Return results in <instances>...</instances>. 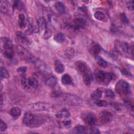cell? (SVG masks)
I'll use <instances>...</instances> for the list:
<instances>
[{
    "instance_id": "cell-38",
    "label": "cell",
    "mask_w": 134,
    "mask_h": 134,
    "mask_svg": "<svg viewBox=\"0 0 134 134\" xmlns=\"http://www.w3.org/2000/svg\"><path fill=\"white\" fill-rule=\"evenodd\" d=\"M27 70V66H21L18 67L16 71L18 73H19L20 75H21V74H26Z\"/></svg>"
},
{
    "instance_id": "cell-30",
    "label": "cell",
    "mask_w": 134,
    "mask_h": 134,
    "mask_svg": "<svg viewBox=\"0 0 134 134\" xmlns=\"http://www.w3.org/2000/svg\"><path fill=\"white\" fill-rule=\"evenodd\" d=\"M53 40L58 43H62L65 40L64 35L62 32H59L54 35Z\"/></svg>"
},
{
    "instance_id": "cell-12",
    "label": "cell",
    "mask_w": 134,
    "mask_h": 134,
    "mask_svg": "<svg viewBox=\"0 0 134 134\" xmlns=\"http://www.w3.org/2000/svg\"><path fill=\"white\" fill-rule=\"evenodd\" d=\"M54 70L56 73L58 74H61L64 71V70H65L64 65L60 60L59 59L55 60L54 63Z\"/></svg>"
},
{
    "instance_id": "cell-45",
    "label": "cell",
    "mask_w": 134,
    "mask_h": 134,
    "mask_svg": "<svg viewBox=\"0 0 134 134\" xmlns=\"http://www.w3.org/2000/svg\"><path fill=\"white\" fill-rule=\"evenodd\" d=\"M3 95L2 94L1 95V105L2 106L3 104Z\"/></svg>"
},
{
    "instance_id": "cell-16",
    "label": "cell",
    "mask_w": 134,
    "mask_h": 134,
    "mask_svg": "<svg viewBox=\"0 0 134 134\" xmlns=\"http://www.w3.org/2000/svg\"><path fill=\"white\" fill-rule=\"evenodd\" d=\"M120 48H121L122 51L123 52H124L125 53H130V52H131L132 54H133L132 49L131 48L129 43H128V42H122L120 43Z\"/></svg>"
},
{
    "instance_id": "cell-23",
    "label": "cell",
    "mask_w": 134,
    "mask_h": 134,
    "mask_svg": "<svg viewBox=\"0 0 134 134\" xmlns=\"http://www.w3.org/2000/svg\"><path fill=\"white\" fill-rule=\"evenodd\" d=\"M70 114L69 111L65 108H62L59 113L56 114V117L58 118H68L70 117Z\"/></svg>"
},
{
    "instance_id": "cell-3",
    "label": "cell",
    "mask_w": 134,
    "mask_h": 134,
    "mask_svg": "<svg viewBox=\"0 0 134 134\" xmlns=\"http://www.w3.org/2000/svg\"><path fill=\"white\" fill-rule=\"evenodd\" d=\"M129 84L124 80H119L116 84L115 90L121 96H126L130 94V88Z\"/></svg>"
},
{
    "instance_id": "cell-31",
    "label": "cell",
    "mask_w": 134,
    "mask_h": 134,
    "mask_svg": "<svg viewBox=\"0 0 134 134\" xmlns=\"http://www.w3.org/2000/svg\"><path fill=\"white\" fill-rule=\"evenodd\" d=\"M12 7L13 9H17L19 10H22L24 8V4L21 1H15L13 2V4L12 5Z\"/></svg>"
},
{
    "instance_id": "cell-29",
    "label": "cell",
    "mask_w": 134,
    "mask_h": 134,
    "mask_svg": "<svg viewBox=\"0 0 134 134\" xmlns=\"http://www.w3.org/2000/svg\"><path fill=\"white\" fill-rule=\"evenodd\" d=\"M114 75L113 73L110 72H105V76L103 84L105 85H108L110 82L114 79Z\"/></svg>"
},
{
    "instance_id": "cell-7",
    "label": "cell",
    "mask_w": 134,
    "mask_h": 134,
    "mask_svg": "<svg viewBox=\"0 0 134 134\" xmlns=\"http://www.w3.org/2000/svg\"><path fill=\"white\" fill-rule=\"evenodd\" d=\"M82 119L90 126L95 125L96 122V118L94 114L90 112H84L81 115Z\"/></svg>"
},
{
    "instance_id": "cell-27",
    "label": "cell",
    "mask_w": 134,
    "mask_h": 134,
    "mask_svg": "<svg viewBox=\"0 0 134 134\" xmlns=\"http://www.w3.org/2000/svg\"><path fill=\"white\" fill-rule=\"evenodd\" d=\"M103 94V91L100 88H97L91 94V98L93 99L97 100L100 98Z\"/></svg>"
},
{
    "instance_id": "cell-2",
    "label": "cell",
    "mask_w": 134,
    "mask_h": 134,
    "mask_svg": "<svg viewBox=\"0 0 134 134\" xmlns=\"http://www.w3.org/2000/svg\"><path fill=\"white\" fill-rule=\"evenodd\" d=\"M1 43L4 56L8 59H13L15 56V50L11 40L7 37H2Z\"/></svg>"
},
{
    "instance_id": "cell-8",
    "label": "cell",
    "mask_w": 134,
    "mask_h": 134,
    "mask_svg": "<svg viewBox=\"0 0 134 134\" xmlns=\"http://www.w3.org/2000/svg\"><path fill=\"white\" fill-rule=\"evenodd\" d=\"M113 118V114L108 111H102L99 114V119L100 122L104 124L110 122L112 120Z\"/></svg>"
},
{
    "instance_id": "cell-6",
    "label": "cell",
    "mask_w": 134,
    "mask_h": 134,
    "mask_svg": "<svg viewBox=\"0 0 134 134\" xmlns=\"http://www.w3.org/2000/svg\"><path fill=\"white\" fill-rule=\"evenodd\" d=\"M64 100V102L71 106H78L82 104V99L77 96L69 94H62L61 96Z\"/></svg>"
},
{
    "instance_id": "cell-15",
    "label": "cell",
    "mask_w": 134,
    "mask_h": 134,
    "mask_svg": "<svg viewBox=\"0 0 134 134\" xmlns=\"http://www.w3.org/2000/svg\"><path fill=\"white\" fill-rule=\"evenodd\" d=\"M21 110L18 107H14L12 108L9 111L11 116L14 119H17L21 115Z\"/></svg>"
},
{
    "instance_id": "cell-41",
    "label": "cell",
    "mask_w": 134,
    "mask_h": 134,
    "mask_svg": "<svg viewBox=\"0 0 134 134\" xmlns=\"http://www.w3.org/2000/svg\"><path fill=\"white\" fill-rule=\"evenodd\" d=\"M121 72L125 75H126V76H131V73L130 72L127 70V69L125 68H122L121 70Z\"/></svg>"
},
{
    "instance_id": "cell-22",
    "label": "cell",
    "mask_w": 134,
    "mask_h": 134,
    "mask_svg": "<svg viewBox=\"0 0 134 134\" xmlns=\"http://www.w3.org/2000/svg\"><path fill=\"white\" fill-rule=\"evenodd\" d=\"M74 54H75L74 49L71 47L67 48L65 50L64 53L65 58L69 60L72 59L74 57Z\"/></svg>"
},
{
    "instance_id": "cell-39",
    "label": "cell",
    "mask_w": 134,
    "mask_h": 134,
    "mask_svg": "<svg viewBox=\"0 0 134 134\" xmlns=\"http://www.w3.org/2000/svg\"><path fill=\"white\" fill-rule=\"evenodd\" d=\"M110 106L116 110H119L121 109L120 105L119 103L116 102H113L110 103Z\"/></svg>"
},
{
    "instance_id": "cell-13",
    "label": "cell",
    "mask_w": 134,
    "mask_h": 134,
    "mask_svg": "<svg viewBox=\"0 0 134 134\" xmlns=\"http://www.w3.org/2000/svg\"><path fill=\"white\" fill-rule=\"evenodd\" d=\"M16 36L19 41L22 44L25 45L29 44V40L28 39L25 34L21 31H18L16 32Z\"/></svg>"
},
{
    "instance_id": "cell-35",
    "label": "cell",
    "mask_w": 134,
    "mask_h": 134,
    "mask_svg": "<svg viewBox=\"0 0 134 134\" xmlns=\"http://www.w3.org/2000/svg\"><path fill=\"white\" fill-rule=\"evenodd\" d=\"M94 16L96 19L98 20H103L105 18L104 14L102 12L99 11L95 12L94 15Z\"/></svg>"
},
{
    "instance_id": "cell-24",
    "label": "cell",
    "mask_w": 134,
    "mask_h": 134,
    "mask_svg": "<svg viewBox=\"0 0 134 134\" xmlns=\"http://www.w3.org/2000/svg\"><path fill=\"white\" fill-rule=\"evenodd\" d=\"M73 131L76 133H85L87 132V128L83 125H77L73 129Z\"/></svg>"
},
{
    "instance_id": "cell-18",
    "label": "cell",
    "mask_w": 134,
    "mask_h": 134,
    "mask_svg": "<svg viewBox=\"0 0 134 134\" xmlns=\"http://www.w3.org/2000/svg\"><path fill=\"white\" fill-rule=\"evenodd\" d=\"M105 76V72L103 71H97L95 75L96 81L99 84H103Z\"/></svg>"
},
{
    "instance_id": "cell-21",
    "label": "cell",
    "mask_w": 134,
    "mask_h": 134,
    "mask_svg": "<svg viewBox=\"0 0 134 134\" xmlns=\"http://www.w3.org/2000/svg\"><path fill=\"white\" fill-rule=\"evenodd\" d=\"M18 23L19 27L21 29H24L27 25V21L25 18V16L23 14H20L18 16Z\"/></svg>"
},
{
    "instance_id": "cell-1",
    "label": "cell",
    "mask_w": 134,
    "mask_h": 134,
    "mask_svg": "<svg viewBox=\"0 0 134 134\" xmlns=\"http://www.w3.org/2000/svg\"><path fill=\"white\" fill-rule=\"evenodd\" d=\"M48 118V117L44 115L26 113L23 117V123L30 128H37L45 124Z\"/></svg>"
},
{
    "instance_id": "cell-20",
    "label": "cell",
    "mask_w": 134,
    "mask_h": 134,
    "mask_svg": "<svg viewBox=\"0 0 134 134\" xmlns=\"http://www.w3.org/2000/svg\"><path fill=\"white\" fill-rule=\"evenodd\" d=\"M57 83V79L54 76H50L46 80V84L49 87H53Z\"/></svg>"
},
{
    "instance_id": "cell-40",
    "label": "cell",
    "mask_w": 134,
    "mask_h": 134,
    "mask_svg": "<svg viewBox=\"0 0 134 134\" xmlns=\"http://www.w3.org/2000/svg\"><path fill=\"white\" fill-rule=\"evenodd\" d=\"M7 129V125L1 119L0 121V130L1 131H4Z\"/></svg>"
},
{
    "instance_id": "cell-4",
    "label": "cell",
    "mask_w": 134,
    "mask_h": 134,
    "mask_svg": "<svg viewBox=\"0 0 134 134\" xmlns=\"http://www.w3.org/2000/svg\"><path fill=\"white\" fill-rule=\"evenodd\" d=\"M15 48L16 49V52L21 59L29 62H32L33 63H35L37 60L34 57V55H32V53H31L28 50H27L24 47L20 46H17Z\"/></svg>"
},
{
    "instance_id": "cell-9",
    "label": "cell",
    "mask_w": 134,
    "mask_h": 134,
    "mask_svg": "<svg viewBox=\"0 0 134 134\" xmlns=\"http://www.w3.org/2000/svg\"><path fill=\"white\" fill-rule=\"evenodd\" d=\"M86 21L82 18H75L72 25V28L75 30H79L84 29L86 26Z\"/></svg>"
},
{
    "instance_id": "cell-10",
    "label": "cell",
    "mask_w": 134,
    "mask_h": 134,
    "mask_svg": "<svg viewBox=\"0 0 134 134\" xmlns=\"http://www.w3.org/2000/svg\"><path fill=\"white\" fill-rule=\"evenodd\" d=\"M75 66L77 71L83 75L88 72V66L85 62L82 61H77L75 62Z\"/></svg>"
},
{
    "instance_id": "cell-28",
    "label": "cell",
    "mask_w": 134,
    "mask_h": 134,
    "mask_svg": "<svg viewBox=\"0 0 134 134\" xmlns=\"http://www.w3.org/2000/svg\"><path fill=\"white\" fill-rule=\"evenodd\" d=\"M61 82L63 85H70L72 83V79L69 74L65 73L61 76Z\"/></svg>"
},
{
    "instance_id": "cell-19",
    "label": "cell",
    "mask_w": 134,
    "mask_h": 134,
    "mask_svg": "<svg viewBox=\"0 0 134 134\" xmlns=\"http://www.w3.org/2000/svg\"><path fill=\"white\" fill-rule=\"evenodd\" d=\"M9 4L7 1H1L0 3V9L1 13L6 14L9 12Z\"/></svg>"
},
{
    "instance_id": "cell-14",
    "label": "cell",
    "mask_w": 134,
    "mask_h": 134,
    "mask_svg": "<svg viewBox=\"0 0 134 134\" xmlns=\"http://www.w3.org/2000/svg\"><path fill=\"white\" fill-rule=\"evenodd\" d=\"M101 47L99 44L96 42H92L90 46V51L94 56L98 55L100 52Z\"/></svg>"
},
{
    "instance_id": "cell-43",
    "label": "cell",
    "mask_w": 134,
    "mask_h": 134,
    "mask_svg": "<svg viewBox=\"0 0 134 134\" xmlns=\"http://www.w3.org/2000/svg\"><path fill=\"white\" fill-rule=\"evenodd\" d=\"M127 6L128 8L131 10L133 9V1H129L127 3Z\"/></svg>"
},
{
    "instance_id": "cell-11",
    "label": "cell",
    "mask_w": 134,
    "mask_h": 134,
    "mask_svg": "<svg viewBox=\"0 0 134 134\" xmlns=\"http://www.w3.org/2000/svg\"><path fill=\"white\" fill-rule=\"evenodd\" d=\"M27 84L28 87H29L34 89L37 88L39 85L38 80L34 76H31L27 79Z\"/></svg>"
},
{
    "instance_id": "cell-25",
    "label": "cell",
    "mask_w": 134,
    "mask_h": 134,
    "mask_svg": "<svg viewBox=\"0 0 134 134\" xmlns=\"http://www.w3.org/2000/svg\"><path fill=\"white\" fill-rule=\"evenodd\" d=\"M92 81V77L91 74L89 73H86L83 75V82L86 86H90Z\"/></svg>"
},
{
    "instance_id": "cell-42",
    "label": "cell",
    "mask_w": 134,
    "mask_h": 134,
    "mask_svg": "<svg viewBox=\"0 0 134 134\" xmlns=\"http://www.w3.org/2000/svg\"><path fill=\"white\" fill-rule=\"evenodd\" d=\"M90 131H91L90 132L92 133H99L98 129L97 128H96L95 127H94V125L91 126Z\"/></svg>"
},
{
    "instance_id": "cell-33",
    "label": "cell",
    "mask_w": 134,
    "mask_h": 134,
    "mask_svg": "<svg viewBox=\"0 0 134 134\" xmlns=\"http://www.w3.org/2000/svg\"><path fill=\"white\" fill-rule=\"evenodd\" d=\"M52 31L51 29L49 27V26H46L45 29H44V32L43 34V38L45 39H49L51 36H52Z\"/></svg>"
},
{
    "instance_id": "cell-44",
    "label": "cell",
    "mask_w": 134,
    "mask_h": 134,
    "mask_svg": "<svg viewBox=\"0 0 134 134\" xmlns=\"http://www.w3.org/2000/svg\"><path fill=\"white\" fill-rule=\"evenodd\" d=\"M63 125H64L65 127H69V126H70V125L71 124V120H69L63 121Z\"/></svg>"
},
{
    "instance_id": "cell-36",
    "label": "cell",
    "mask_w": 134,
    "mask_h": 134,
    "mask_svg": "<svg viewBox=\"0 0 134 134\" xmlns=\"http://www.w3.org/2000/svg\"><path fill=\"white\" fill-rule=\"evenodd\" d=\"M95 100L96 101L95 102V103L98 106H99V107H106L108 105L107 102L105 100H100L99 99Z\"/></svg>"
},
{
    "instance_id": "cell-32",
    "label": "cell",
    "mask_w": 134,
    "mask_h": 134,
    "mask_svg": "<svg viewBox=\"0 0 134 134\" xmlns=\"http://www.w3.org/2000/svg\"><path fill=\"white\" fill-rule=\"evenodd\" d=\"M9 76V74L8 71L4 67L2 66L1 68V80L4 79H7Z\"/></svg>"
},
{
    "instance_id": "cell-26",
    "label": "cell",
    "mask_w": 134,
    "mask_h": 134,
    "mask_svg": "<svg viewBox=\"0 0 134 134\" xmlns=\"http://www.w3.org/2000/svg\"><path fill=\"white\" fill-rule=\"evenodd\" d=\"M95 59L97 64L99 66L102 67V68H105L107 67V62L102 57H101L98 55H95Z\"/></svg>"
},
{
    "instance_id": "cell-5",
    "label": "cell",
    "mask_w": 134,
    "mask_h": 134,
    "mask_svg": "<svg viewBox=\"0 0 134 134\" xmlns=\"http://www.w3.org/2000/svg\"><path fill=\"white\" fill-rule=\"evenodd\" d=\"M30 110L38 111L52 112L54 111L53 106L50 103L46 102H36L29 106Z\"/></svg>"
},
{
    "instance_id": "cell-17",
    "label": "cell",
    "mask_w": 134,
    "mask_h": 134,
    "mask_svg": "<svg viewBox=\"0 0 134 134\" xmlns=\"http://www.w3.org/2000/svg\"><path fill=\"white\" fill-rule=\"evenodd\" d=\"M54 7L57 12L60 14H63L65 12V7L64 5L60 2H57L54 4Z\"/></svg>"
},
{
    "instance_id": "cell-34",
    "label": "cell",
    "mask_w": 134,
    "mask_h": 134,
    "mask_svg": "<svg viewBox=\"0 0 134 134\" xmlns=\"http://www.w3.org/2000/svg\"><path fill=\"white\" fill-rule=\"evenodd\" d=\"M120 19L121 21L124 24H128L129 21L128 17H127L126 14L125 13H122L120 14Z\"/></svg>"
},
{
    "instance_id": "cell-37",
    "label": "cell",
    "mask_w": 134,
    "mask_h": 134,
    "mask_svg": "<svg viewBox=\"0 0 134 134\" xmlns=\"http://www.w3.org/2000/svg\"><path fill=\"white\" fill-rule=\"evenodd\" d=\"M105 94L106 97L109 98H114L115 96L114 92L110 89H107L105 91Z\"/></svg>"
}]
</instances>
